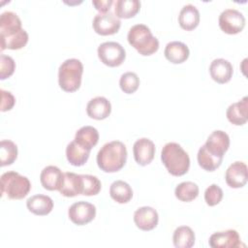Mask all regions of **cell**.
<instances>
[{"instance_id": "29", "label": "cell", "mask_w": 248, "mask_h": 248, "mask_svg": "<svg viewBox=\"0 0 248 248\" xmlns=\"http://www.w3.org/2000/svg\"><path fill=\"white\" fill-rule=\"evenodd\" d=\"M197 159H198V163L200 165V167H202L203 170H207V171H213L216 169H218L223 161V158H219L216 156H213L212 154H210L204 144L202 145L198 151V155H197Z\"/></svg>"}, {"instance_id": "25", "label": "cell", "mask_w": 248, "mask_h": 248, "mask_svg": "<svg viewBox=\"0 0 248 248\" xmlns=\"http://www.w3.org/2000/svg\"><path fill=\"white\" fill-rule=\"evenodd\" d=\"M74 140L91 151L99 141V132L93 126H83L77 131Z\"/></svg>"}, {"instance_id": "28", "label": "cell", "mask_w": 248, "mask_h": 248, "mask_svg": "<svg viewBox=\"0 0 248 248\" xmlns=\"http://www.w3.org/2000/svg\"><path fill=\"white\" fill-rule=\"evenodd\" d=\"M172 241L176 248H191L195 244V232L188 226H180L175 229Z\"/></svg>"}, {"instance_id": "35", "label": "cell", "mask_w": 248, "mask_h": 248, "mask_svg": "<svg viewBox=\"0 0 248 248\" xmlns=\"http://www.w3.org/2000/svg\"><path fill=\"white\" fill-rule=\"evenodd\" d=\"M16 70V62L15 60L5 54L0 55V79H6L10 78Z\"/></svg>"}, {"instance_id": "8", "label": "cell", "mask_w": 248, "mask_h": 248, "mask_svg": "<svg viewBox=\"0 0 248 248\" xmlns=\"http://www.w3.org/2000/svg\"><path fill=\"white\" fill-rule=\"evenodd\" d=\"M219 26L227 34L233 35L241 32L245 26V17L235 9H226L219 16Z\"/></svg>"}, {"instance_id": "34", "label": "cell", "mask_w": 248, "mask_h": 248, "mask_svg": "<svg viewBox=\"0 0 248 248\" xmlns=\"http://www.w3.org/2000/svg\"><path fill=\"white\" fill-rule=\"evenodd\" d=\"M223 199V190L217 184H211L204 191V201L209 206L218 204Z\"/></svg>"}, {"instance_id": "15", "label": "cell", "mask_w": 248, "mask_h": 248, "mask_svg": "<svg viewBox=\"0 0 248 248\" xmlns=\"http://www.w3.org/2000/svg\"><path fill=\"white\" fill-rule=\"evenodd\" d=\"M159 215L151 206H141L134 213V222L141 231H151L158 225Z\"/></svg>"}, {"instance_id": "14", "label": "cell", "mask_w": 248, "mask_h": 248, "mask_svg": "<svg viewBox=\"0 0 248 248\" xmlns=\"http://www.w3.org/2000/svg\"><path fill=\"white\" fill-rule=\"evenodd\" d=\"M225 179L231 188H241L247 182V166L244 162L235 161L226 170Z\"/></svg>"}, {"instance_id": "13", "label": "cell", "mask_w": 248, "mask_h": 248, "mask_svg": "<svg viewBox=\"0 0 248 248\" xmlns=\"http://www.w3.org/2000/svg\"><path fill=\"white\" fill-rule=\"evenodd\" d=\"M133 153L136 162L140 166H146L151 163L155 155V144L147 138L137 140L133 146Z\"/></svg>"}, {"instance_id": "18", "label": "cell", "mask_w": 248, "mask_h": 248, "mask_svg": "<svg viewBox=\"0 0 248 248\" xmlns=\"http://www.w3.org/2000/svg\"><path fill=\"white\" fill-rule=\"evenodd\" d=\"M86 112L88 116L93 119L103 120L110 114L111 105L107 98L103 96H97L92 98L87 103Z\"/></svg>"}, {"instance_id": "2", "label": "cell", "mask_w": 248, "mask_h": 248, "mask_svg": "<svg viewBox=\"0 0 248 248\" xmlns=\"http://www.w3.org/2000/svg\"><path fill=\"white\" fill-rule=\"evenodd\" d=\"M127 160V149L120 140L105 143L97 154L98 167L105 172H115L121 170Z\"/></svg>"}, {"instance_id": "3", "label": "cell", "mask_w": 248, "mask_h": 248, "mask_svg": "<svg viewBox=\"0 0 248 248\" xmlns=\"http://www.w3.org/2000/svg\"><path fill=\"white\" fill-rule=\"evenodd\" d=\"M162 163L168 171L174 176H181L187 173L190 168L188 153L176 142H168L161 151Z\"/></svg>"}, {"instance_id": "33", "label": "cell", "mask_w": 248, "mask_h": 248, "mask_svg": "<svg viewBox=\"0 0 248 248\" xmlns=\"http://www.w3.org/2000/svg\"><path fill=\"white\" fill-rule=\"evenodd\" d=\"M83 178V196H95L99 194L102 184L99 178L91 174H82Z\"/></svg>"}, {"instance_id": "10", "label": "cell", "mask_w": 248, "mask_h": 248, "mask_svg": "<svg viewBox=\"0 0 248 248\" xmlns=\"http://www.w3.org/2000/svg\"><path fill=\"white\" fill-rule=\"evenodd\" d=\"M68 216L70 220L78 226L86 225L95 218L96 207L94 204L87 202H77L69 207Z\"/></svg>"}, {"instance_id": "31", "label": "cell", "mask_w": 248, "mask_h": 248, "mask_svg": "<svg viewBox=\"0 0 248 248\" xmlns=\"http://www.w3.org/2000/svg\"><path fill=\"white\" fill-rule=\"evenodd\" d=\"M17 157L16 144L9 140H3L0 142V165L1 167L12 165Z\"/></svg>"}, {"instance_id": "16", "label": "cell", "mask_w": 248, "mask_h": 248, "mask_svg": "<svg viewBox=\"0 0 248 248\" xmlns=\"http://www.w3.org/2000/svg\"><path fill=\"white\" fill-rule=\"evenodd\" d=\"M64 197L72 198L82 195L83 192V178L82 174L75 172H64L62 184L58 190Z\"/></svg>"}, {"instance_id": "17", "label": "cell", "mask_w": 248, "mask_h": 248, "mask_svg": "<svg viewBox=\"0 0 248 248\" xmlns=\"http://www.w3.org/2000/svg\"><path fill=\"white\" fill-rule=\"evenodd\" d=\"M233 69L230 61L224 58L214 59L209 66V74L214 81L217 83H226L231 80Z\"/></svg>"}, {"instance_id": "26", "label": "cell", "mask_w": 248, "mask_h": 248, "mask_svg": "<svg viewBox=\"0 0 248 248\" xmlns=\"http://www.w3.org/2000/svg\"><path fill=\"white\" fill-rule=\"evenodd\" d=\"M110 198L118 203H127L133 197L131 186L123 180H115L109 187Z\"/></svg>"}, {"instance_id": "37", "label": "cell", "mask_w": 248, "mask_h": 248, "mask_svg": "<svg viewBox=\"0 0 248 248\" xmlns=\"http://www.w3.org/2000/svg\"><path fill=\"white\" fill-rule=\"evenodd\" d=\"M92 4L100 13H107L109 11L111 5L113 4L112 0H94Z\"/></svg>"}, {"instance_id": "36", "label": "cell", "mask_w": 248, "mask_h": 248, "mask_svg": "<svg viewBox=\"0 0 248 248\" xmlns=\"http://www.w3.org/2000/svg\"><path fill=\"white\" fill-rule=\"evenodd\" d=\"M1 93V111H7L13 108L16 104V98L14 95L4 89L0 90Z\"/></svg>"}, {"instance_id": "9", "label": "cell", "mask_w": 248, "mask_h": 248, "mask_svg": "<svg viewBox=\"0 0 248 248\" xmlns=\"http://www.w3.org/2000/svg\"><path fill=\"white\" fill-rule=\"evenodd\" d=\"M92 26L97 34L108 36L118 32L121 21L112 12L108 11L107 13L97 14L93 18Z\"/></svg>"}, {"instance_id": "23", "label": "cell", "mask_w": 248, "mask_h": 248, "mask_svg": "<svg viewBox=\"0 0 248 248\" xmlns=\"http://www.w3.org/2000/svg\"><path fill=\"white\" fill-rule=\"evenodd\" d=\"M178 22L182 29L190 31L200 23V12L196 6L187 4L182 7L178 16Z\"/></svg>"}, {"instance_id": "30", "label": "cell", "mask_w": 248, "mask_h": 248, "mask_svg": "<svg viewBox=\"0 0 248 248\" xmlns=\"http://www.w3.org/2000/svg\"><path fill=\"white\" fill-rule=\"evenodd\" d=\"M174 195L181 202H191L198 197L199 186L192 181H183L175 187Z\"/></svg>"}, {"instance_id": "20", "label": "cell", "mask_w": 248, "mask_h": 248, "mask_svg": "<svg viewBox=\"0 0 248 248\" xmlns=\"http://www.w3.org/2000/svg\"><path fill=\"white\" fill-rule=\"evenodd\" d=\"M247 108H248V97L244 96L241 100L229 106L226 111L228 120L236 126L244 125L247 120Z\"/></svg>"}, {"instance_id": "6", "label": "cell", "mask_w": 248, "mask_h": 248, "mask_svg": "<svg viewBox=\"0 0 248 248\" xmlns=\"http://www.w3.org/2000/svg\"><path fill=\"white\" fill-rule=\"evenodd\" d=\"M31 189L30 180L16 171H6L1 175V195L11 200H21Z\"/></svg>"}, {"instance_id": "24", "label": "cell", "mask_w": 248, "mask_h": 248, "mask_svg": "<svg viewBox=\"0 0 248 248\" xmlns=\"http://www.w3.org/2000/svg\"><path fill=\"white\" fill-rule=\"evenodd\" d=\"M90 150L78 144L77 141H71L66 147V157L68 162L76 167L83 166L89 158Z\"/></svg>"}, {"instance_id": "27", "label": "cell", "mask_w": 248, "mask_h": 248, "mask_svg": "<svg viewBox=\"0 0 248 248\" xmlns=\"http://www.w3.org/2000/svg\"><path fill=\"white\" fill-rule=\"evenodd\" d=\"M140 9L139 0H116L114 2L115 16L120 18L134 17Z\"/></svg>"}, {"instance_id": "1", "label": "cell", "mask_w": 248, "mask_h": 248, "mask_svg": "<svg viewBox=\"0 0 248 248\" xmlns=\"http://www.w3.org/2000/svg\"><path fill=\"white\" fill-rule=\"evenodd\" d=\"M1 51L4 49H20L28 42V34L21 27V20L17 15L6 11L0 16Z\"/></svg>"}, {"instance_id": "4", "label": "cell", "mask_w": 248, "mask_h": 248, "mask_svg": "<svg viewBox=\"0 0 248 248\" xmlns=\"http://www.w3.org/2000/svg\"><path fill=\"white\" fill-rule=\"evenodd\" d=\"M127 39L129 44L135 47L141 55L147 56L156 52L159 48V41L154 37L145 24H135L128 32Z\"/></svg>"}, {"instance_id": "11", "label": "cell", "mask_w": 248, "mask_h": 248, "mask_svg": "<svg viewBox=\"0 0 248 248\" xmlns=\"http://www.w3.org/2000/svg\"><path fill=\"white\" fill-rule=\"evenodd\" d=\"M204 146L206 150L213 156L224 158V155L230 146V137L224 131H213L208 136Z\"/></svg>"}, {"instance_id": "32", "label": "cell", "mask_w": 248, "mask_h": 248, "mask_svg": "<svg viewBox=\"0 0 248 248\" xmlns=\"http://www.w3.org/2000/svg\"><path fill=\"white\" fill-rule=\"evenodd\" d=\"M140 85V78L134 72H126L121 75L119 79V86L121 90L126 94H132L136 92Z\"/></svg>"}, {"instance_id": "22", "label": "cell", "mask_w": 248, "mask_h": 248, "mask_svg": "<svg viewBox=\"0 0 248 248\" xmlns=\"http://www.w3.org/2000/svg\"><path fill=\"white\" fill-rule=\"evenodd\" d=\"M26 206L33 214L44 216L51 212L53 201L50 197L46 195H34L26 201Z\"/></svg>"}, {"instance_id": "7", "label": "cell", "mask_w": 248, "mask_h": 248, "mask_svg": "<svg viewBox=\"0 0 248 248\" xmlns=\"http://www.w3.org/2000/svg\"><path fill=\"white\" fill-rule=\"evenodd\" d=\"M98 56L108 67L120 66L126 57L124 47L117 42H105L98 46Z\"/></svg>"}, {"instance_id": "21", "label": "cell", "mask_w": 248, "mask_h": 248, "mask_svg": "<svg viewBox=\"0 0 248 248\" xmlns=\"http://www.w3.org/2000/svg\"><path fill=\"white\" fill-rule=\"evenodd\" d=\"M164 54L170 62L173 64H180L188 59L190 51L184 43L172 41L167 44Z\"/></svg>"}, {"instance_id": "5", "label": "cell", "mask_w": 248, "mask_h": 248, "mask_svg": "<svg viewBox=\"0 0 248 248\" xmlns=\"http://www.w3.org/2000/svg\"><path fill=\"white\" fill-rule=\"evenodd\" d=\"M83 65L77 58H70L62 62L58 69V83L66 92L77 91L81 84Z\"/></svg>"}, {"instance_id": "19", "label": "cell", "mask_w": 248, "mask_h": 248, "mask_svg": "<svg viewBox=\"0 0 248 248\" xmlns=\"http://www.w3.org/2000/svg\"><path fill=\"white\" fill-rule=\"evenodd\" d=\"M63 176L64 172H62L58 167L50 165L43 169L40 174V180L42 186L45 189L48 191H54L59 190L62 184Z\"/></svg>"}, {"instance_id": "12", "label": "cell", "mask_w": 248, "mask_h": 248, "mask_svg": "<svg viewBox=\"0 0 248 248\" xmlns=\"http://www.w3.org/2000/svg\"><path fill=\"white\" fill-rule=\"evenodd\" d=\"M208 243L212 248H236L241 245V240L235 230H226L212 233Z\"/></svg>"}]
</instances>
